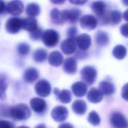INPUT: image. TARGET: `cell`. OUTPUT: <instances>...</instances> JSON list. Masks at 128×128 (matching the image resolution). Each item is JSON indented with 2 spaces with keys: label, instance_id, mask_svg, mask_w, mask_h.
Masks as SVG:
<instances>
[{
  "label": "cell",
  "instance_id": "obj_11",
  "mask_svg": "<svg viewBox=\"0 0 128 128\" xmlns=\"http://www.w3.org/2000/svg\"><path fill=\"white\" fill-rule=\"evenodd\" d=\"M24 6L20 0H12L6 6V12L13 16H18L24 10Z\"/></svg>",
  "mask_w": 128,
  "mask_h": 128
},
{
  "label": "cell",
  "instance_id": "obj_38",
  "mask_svg": "<svg viewBox=\"0 0 128 128\" xmlns=\"http://www.w3.org/2000/svg\"><path fill=\"white\" fill-rule=\"evenodd\" d=\"M14 125L7 120H0V128H13Z\"/></svg>",
  "mask_w": 128,
  "mask_h": 128
},
{
  "label": "cell",
  "instance_id": "obj_29",
  "mask_svg": "<svg viewBox=\"0 0 128 128\" xmlns=\"http://www.w3.org/2000/svg\"><path fill=\"white\" fill-rule=\"evenodd\" d=\"M122 18V14L118 10H113L108 14L109 22L112 25H117L121 21Z\"/></svg>",
  "mask_w": 128,
  "mask_h": 128
},
{
  "label": "cell",
  "instance_id": "obj_17",
  "mask_svg": "<svg viewBox=\"0 0 128 128\" xmlns=\"http://www.w3.org/2000/svg\"><path fill=\"white\" fill-rule=\"evenodd\" d=\"M98 90L103 95L110 96L114 92L116 88L112 82L108 80H103L99 83Z\"/></svg>",
  "mask_w": 128,
  "mask_h": 128
},
{
  "label": "cell",
  "instance_id": "obj_44",
  "mask_svg": "<svg viewBox=\"0 0 128 128\" xmlns=\"http://www.w3.org/2000/svg\"><path fill=\"white\" fill-rule=\"evenodd\" d=\"M123 17H124V20L126 22H128V9H127L126 10H125L124 12Z\"/></svg>",
  "mask_w": 128,
  "mask_h": 128
},
{
  "label": "cell",
  "instance_id": "obj_39",
  "mask_svg": "<svg viewBox=\"0 0 128 128\" xmlns=\"http://www.w3.org/2000/svg\"><path fill=\"white\" fill-rule=\"evenodd\" d=\"M75 56L78 59L84 58L86 56V51H84V50H79L78 51H77L76 52Z\"/></svg>",
  "mask_w": 128,
  "mask_h": 128
},
{
  "label": "cell",
  "instance_id": "obj_20",
  "mask_svg": "<svg viewBox=\"0 0 128 128\" xmlns=\"http://www.w3.org/2000/svg\"><path fill=\"white\" fill-rule=\"evenodd\" d=\"M103 96L98 89L96 88H92L88 92L86 98L90 102L96 104L102 101L103 98Z\"/></svg>",
  "mask_w": 128,
  "mask_h": 128
},
{
  "label": "cell",
  "instance_id": "obj_14",
  "mask_svg": "<svg viewBox=\"0 0 128 128\" xmlns=\"http://www.w3.org/2000/svg\"><path fill=\"white\" fill-rule=\"evenodd\" d=\"M76 41L79 49L84 51H86L92 44L91 37L89 34L85 33L77 36Z\"/></svg>",
  "mask_w": 128,
  "mask_h": 128
},
{
  "label": "cell",
  "instance_id": "obj_15",
  "mask_svg": "<svg viewBox=\"0 0 128 128\" xmlns=\"http://www.w3.org/2000/svg\"><path fill=\"white\" fill-rule=\"evenodd\" d=\"M72 93L76 96L80 98L84 96L86 94L88 86L84 82L78 81L72 84Z\"/></svg>",
  "mask_w": 128,
  "mask_h": 128
},
{
  "label": "cell",
  "instance_id": "obj_46",
  "mask_svg": "<svg viewBox=\"0 0 128 128\" xmlns=\"http://www.w3.org/2000/svg\"><path fill=\"white\" fill-rule=\"evenodd\" d=\"M122 2L124 6H128V0H122Z\"/></svg>",
  "mask_w": 128,
  "mask_h": 128
},
{
  "label": "cell",
  "instance_id": "obj_25",
  "mask_svg": "<svg viewBox=\"0 0 128 128\" xmlns=\"http://www.w3.org/2000/svg\"><path fill=\"white\" fill-rule=\"evenodd\" d=\"M26 12L30 17L34 18L40 14V8L39 5L36 3H30L26 7Z\"/></svg>",
  "mask_w": 128,
  "mask_h": 128
},
{
  "label": "cell",
  "instance_id": "obj_36",
  "mask_svg": "<svg viewBox=\"0 0 128 128\" xmlns=\"http://www.w3.org/2000/svg\"><path fill=\"white\" fill-rule=\"evenodd\" d=\"M120 32L122 36L128 38V23H126L120 27Z\"/></svg>",
  "mask_w": 128,
  "mask_h": 128
},
{
  "label": "cell",
  "instance_id": "obj_12",
  "mask_svg": "<svg viewBox=\"0 0 128 128\" xmlns=\"http://www.w3.org/2000/svg\"><path fill=\"white\" fill-rule=\"evenodd\" d=\"M30 108L36 114H42L45 112L47 108L46 101L41 98H34L30 102Z\"/></svg>",
  "mask_w": 128,
  "mask_h": 128
},
{
  "label": "cell",
  "instance_id": "obj_23",
  "mask_svg": "<svg viewBox=\"0 0 128 128\" xmlns=\"http://www.w3.org/2000/svg\"><path fill=\"white\" fill-rule=\"evenodd\" d=\"M96 44L99 46H106L110 40V38L108 33L104 31L98 30L95 34Z\"/></svg>",
  "mask_w": 128,
  "mask_h": 128
},
{
  "label": "cell",
  "instance_id": "obj_28",
  "mask_svg": "<svg viewBox=\"0 0 128 128\" xmlns=\"http://www.w3.org/2000/svg\"><path fill=\"white\" fill-rule=\"evenodd\" d=\"M7 88L6 76L4 74H0V100H4L6 99V90Z\"/></svg>",
  "mask_w": 128,
  "mask_h": 128
},
{
  "label": "cell",
  "instance_id": "obj_35",
  "mask_svg": "<svg viewBox=\"0 0 128 128\" xmlns=\"http://www.w3.org/2000/svg\"><path fill=\"white\" fill-rule=\"evenodd\" d=\"M10 108L8 106L2 105L0 106V114L4 117H8L10 116Z\"/></svg>",
  "mask_w": 128,
  "mask_h": 128
},
{
  "label": "cell",
  "instance_id": "obj_34",
  "mask_svg": "<svg viewBox=\"0 0 128 128\" xmlns=\"http://www.w3.org/2000/svg\"><path fill=\"white\" fill-rule=\"evenodd\" d=\"M78 32V28L75 26H71L69 27L66 30V34L68 38H76Z\"/></svg>",
  "mask_w": 128,
  "mask_h": 128
},
{
  "label": "cell",
  "instance_id": "obj_9",
  "mask_svg": "<svg viewBox=\"0 0 128 128\" xmlns=\"http://www.w3.org/2000/svg\"><path fill=\"white\" fill-rule=\"evenodd\" d=\"M80 22L82 28L86 30H92L97 26L98 22L96 18L94 16L85 14L80 18Z\"/></svg>",
  "mask_w": 128,
  "mask_h": 128
},
{
  "label": "cell",
  "instance_id": "obj_7",
  "mask_svg": "<svg viewBox=\"0 0 128 128\" xmlns=\"http://www.w3.org/2000/svg\"><path fill=\"white\" fill-rule=\"evenodd\" d=\"M34 90L36 94L41 97L48 96L52 90L50 82L46 80H40L35 84Z\"/></svg>",
  "mask_w": 128,
  "mask_h": 128
},
{
  "label": "cell",
  "instance_id": "obj_45",
  "mask_svg": "<svg viewBox=\"0 0 128 128\" xmlns=\"http://www.w3.org/2000/svg\"><path fill=\"white\" fill-rule=\"evenodd\" d=\"M34 128H46V127L45 124H39L36 125L34 127Z\"/></svg>",
  "mask_w": 128,
  "mask_h": 128
},
{
  "label": "cell",
  "instance_id": "obj_32",
  "mask_svg": "<svg viewBox=\"0 0 128 128\" xmlns=\"http://www.w3.org/2000/svg\"><path fill=\"white\" fill-rule=\"evenodd\" d=\"M30 50V45L26 42H21L17 46V52L18 54L22 56H27Z\"/></svg>",
  "mask_w": 128,
  "mask_h": 128
},
{
  "label": "cell",
  "instance_id": "obj_37",
  "mask_svg": "<svg viewBox=\"0 0 128 128\" xmlns=\"http://www.w3.org/2000/svg\"><path fill=\"white\" fill-rule=\"evenodd\" d=\"M122 96L124 100L128 102V82L122 88Z\"/></svg>",
  "mask_w": 128,
  "mask_h": 128
},
{
  "label": "cell",
  "instance_id": "obj_33",
  "mask_svg": "<svg viewBox=\"0 0 128 128\" xmlns=\"http://www.w3.org/2000/svg\"><path fill=\"white\" fill-rule=\"evenodd\" d=\"M43 33L42 29L40 28H38L35 30L30 32V38L34 40H38L42 38V36Z\"/></svg>",
  "mask_w": 128,
  "mask_h": 128
},
{
  "label": "cell",
  "instance_id": "obj_21",
  "mask_svg": "<svg viewBox=\"0 0 128 128\" xmlns=\"http://www.w3.org/2000/svg\"><path fill=\"white\" fill-rule=\"evenodd\" d=\"M63 60L64 58L62 54L57 50L51 52L48 57L49 64L55 67L60 66L63 62Z\"/></svg>",
  "mask_w": 128,
  "mask_h": 128
},
{
  "label": "cell",
  "instance_id": "obj_1",
  "mask_svg": "<svg viewBox=\"0 0 128 128\" xmlns=\"http://www.w3.org/2000/svg\"><path fill=\"white\" fill-rule=\"evenodd\" d=\"M31 116L29 107L24 104H19L10 108L9 118L15 120H25Z\"/></svg>",
  "mask_w": 128,
  "mask_h": 128
},
{
  "label": "cell",
  "instance_id": "obj_22",
  "mask_svg": "<svg viewBox=\"0 0 128 128\" xmlns=\"http://www.w3.org/2000/svg\"><path fill=\"white\" fill-rule=\"evenodd\" d=\"M38 28L37 20L32 17H28L22 19V28L29 32H32Z\"/></svg>",
  "mask_w": 128,
  "mask_h": 128
},
{
  "label": "cell",
  "instance_id": "obj_47",
  "mask_svg": "<svg viewBox=\"0 0 128 128\" xmlns=\"http://www.w3.org/2000/svg\"><path fill=\"white\" fill-rule=\"evenodd\" d=\"M17 128H28V126H18Z\"/></svg>",
  "mask_w": 128,
  "mask_h": 128
},
{
  "label": "cell",
  "instance_id": "obj_8",
  "mask_svg": "<svg viewBox=\"0 0 128 128\" xmlns=\"http://www.w3.org/2000/svg\"><path fill=\"white\" fill-rule=\"evenodd\" d=\"M22 26V19L18 17L9 18L5 24L6 30L11 34L18 33Z\"/></svg>",
  "mask_w": 128,
  "mask_h": 128
},
{
  "label": "cell",
  "instance_id": "obj_18",
  "mask_svg": "<svg viewBox=\"0 0 128 128\" xmlns=\"http://www.w3.org/2000/svg\"><path fill=\"white\" fill-rule=\"evenodd\" d=\"M63 70L68 74H74L77 70V62L76 58L72 57L66 58L64 62Z\"/></svg>",
  "mask_w": 128,
  "mask_h": 128
},
{
  "label": "cell",
  "instance_id": "obj_30",
  "mask_svg": "<svg viewBox=\"0 0 128 128\" xmlns=\"http://www.w3.org/2000/svg\"><path fill=\"white\" fill-rule=\"evenodd\" d=\"M50 16L52 22L55 24H62L64 23L61 17V12L56 8H54L51 10Z\"/></svg>",
  "mask_w": 128,
  "mask_h": 128
},
{
  "label": "cell",
  "instance_id": "obj_24",
  "mask_svg": "<svg viewBox=\"0 0 128 128\" xmlns=\"http://www.w3.org/2000/svg\"><path fill=\"white\" fill-rule=\"evenodd\" d=\"M72 108L73 112L76 114L83 115L86 112L87 105L84 100H77L72 103Z\"/></svg>",
  "mask_w": 128,
  "mask_h": 128
},
{
  "label": "cell",
  "instance_id": "obj_3",
  "mask_svg": "<svg viewBox=\"0 0 128 128\" xmlns=\"http://www.w3.org/2000/svg\"><path fill=\"white\" fill-rule=\"evenodd\" d=\"M41 39L46 46L53 48L58 43L60 36L56 30L53 29H48L43 32Z\"/></svg>",
  "mask_w": 128,
  "mask_h": 128
},
{
  "label": "cell",
  "instance_id": "obj_2",
  "mask_svg": "<svg viewBox=\"0 0 128 128\" xmlns=\"http://www.w3.org/2000/svg\"><path fill=\"white\" fill-rule=\"evenodd\" d=\"M90 8L101 22L103 24L109 23V14L106 12V5L104 2L100 0L93 2L90 4Z\"/></svg>",
  "mask_w": 128,
  "mask_h": 128
},
{
  "label": "cell",
  "instance_id": "obj_27",
  "mask_svg": "<svg viewBox=\"0 0 128 128\" xmlns=\"http://www.w3.org/2000/svg\"><path fill=\"white\" fill-rule=\"evenodd\" d=\"M112 54L116 58L119 60H122L126 55V48L123 45L118 44L114 48Z\"/></svg>",
  "mask_w": 128,
  "mask_h": 128
},
{
  "label": "cell",
  "instance_id": "obj_6",
  "mask_svg": "<svg viewBox=\"0 0 128 128\" xmlns=\"http://www.w3.org/2000/svg\"><path fill=\"white\" fill-rule=\"evenodd\" d=\"M81 10L76 8L64 10L61 12V17L63 22H68L70 24L76 23L80 18Z\"/></svg>",
  "mask_w": 128,
  "mask_h": 128
},
{
  "label": "cell",
  "instance_id": "obj_10",
  "mask_svg": "<svg viewBox=\"0 0 128 128\" xmlns=\"http://www.w3.org/2000/svg\"><path fill=\"white\" fill-rule=\"evenodd\" d=\"M68 111L66 107L58 106L54 107L51 112V116L53 120L57 122L64 121L68 118Z\"/></svg>",
  "mask_w": 128,
  "mask_h": 128
},
{
  "label": "cell",
  "instance_id": "obj_41",
  "mask_svg": "<svg viewBox=\"0 0 128 128\" xmlns=\"http://www.w3.org/2000/svg\"><path fill=\"white\" fill-rule=\"evenodd\" d=\"M69 2L76 5H83L87 2L88 0H68Z\"/></svg>",
  "mask_w": 128,
  "mask_h": 128
},
{
  "label": "cell",
  "instance_id": "obj_42",
  "mask_svg": "<svg viewBox=\"0 0 128 128\" xmlns=\"http://www.w3.org/2000/svg\"><path fill=\"white\" fill-rule=\"evenodd\" d=\"M58 128H74V127L70 123L65 122L60 124Z\"/></svg>",
  "mask_w": 128,
  "mask_h": 128
},
{
  "label": "cell",
  "instance_id": "obj_19",
  "mask_svg": "<svg viewBox=\"0 0 128 128\" xmlns=\"http://www.w3.org/2000/svg\"><path fill=\"white\" fill-rule=\"evenodd\" d=\"M39 77V72L34 68L30 67L26 68L23 76L24 80L28 83H32Z\"/></svg>",
  "mask_w": 128,
  "mask_h": 128
},
{
  "label": "cell",
  "instance_id": "obj_16",
  "mask_svg": "<svg viewBox=\"0 0 128 128\" xmlns=\"http://www.w3.org/2000/svg\"><path fill=\"white\" fill-rule=\"evenodd\" d=\"M54 94L56 95V98L63 104H68L72 100V94L68 90H62L60 91L58 88H55L54 90Z\"/></svg>",
  "mask_w": 128,
  "mask_h": 128
},
{
  "label": "cell",
  "instance_id": "obj_31",
  "mask_svg": "<svg viewBox=\"0 0 128 128\" xmlns=\"http://www.w3.org/2000/svg\"><path fill=\"white\" fill-rule=\"evenodd\" d=\"M87 119L88 121L94 126L99 125L100 122V118L99 115L94 110H92L89 113Z\"/></svg>",
  "mask_w": 128,
  "mask_h": 128
},
{
  "label": "cell",
  "instance_id": "obj_26",
  "mask_svg": "<svg viewBox=\"0 0 128 128\" xmlns=\"http://www.w3.org/2000/svg\"><path fill=\"white\" fill-rule=\"evenodd\" d=\"M48 56V53L46 50L42 48L36 49L33 52L32 58L36 62H42L45 61Z\"/></svg>",
  "mask_w": 128,
  "mask_h": 128
},
{
  "label": "cell",
  "instance_id": "obj_43",
  "mask_svg": "<svg viewBox=\"0 0 128 128\" xmlns=\"http://www.w3.org/2000/svg\"><path fill=\"white\" fill-rule=\"evenodd\" d=\"M50 2L54 4H64L66 0H50Z\"/></svg>",
  "mask_w": 128,
  "mask_h": 128
},
{
  "label": "cell",
  "instance_id": "obj_40",
  "mask_svg": "<svg viewBox=\"0 0 128 128\" xmlns=\"http://www.w3.org/2000/svg\"><path fill=\"white\" fill-rule=\"evenodd\" d=\"M6 6L3 0H0V15L4 14L6 12Z\"/></svg>",
  "mask_w": 128,
  "mask_h": 128
},
{
  "label": "cell",
  "instance_id": "obj_48",
  "mask_svg": "<svg viewBox=\"0 0 128 128\" xmlns=\"http://www.w3.org/2000/svg\"></svg>",
  "mask_w": 128,
  "mask_h": 128
},
{
  "label": "cell",
  "instance_id": "obj_5",
  "mask_svg": "<svg viewBox=\"0 0 128 128\" xmlns=\"http://www.w3.org/2000/svg\"><path fill=\"white\" fill-rule=\"evenodd\" d=\"M82 79L88 85L94 84L97 78V70L96 68L90 66H86L83 67L80 72Z\"/></svg>",
  "mask_w": 128,
  "mask_h": 128
},
{
  "label": "cell",
  "instance_id": "obj_13",
  "mask_svg": "<svg viewBox=\"0 0 128 128\" xmlns=\"http://www.w3.org/2000/svg\"><path fill=\"white\" fill-rule=\"evenodd\" d=\"M77 44L76 38H68L62 41L60 44V49L66 55L72 54L76 50Z\"/></svg>",
  "mask_w": 128,
  "mask_h": 128
},
{
  "label": "cell",
  "instance_id": "obj_4",
  "mask_svg": "<svg viewBox=\"0 0 128 128\" xmlns=\"http://www.w3.org/2000/svg\"><path fill=\"white\" fill-rule=\"evenodd\" d=\"M110 123L112 128H128V120L120 112L114 111L110 117Z\"/></svg>",
  "mask_w": 128,
  "mask_h": 128
}]
</instances>
